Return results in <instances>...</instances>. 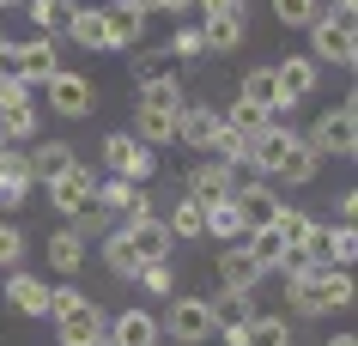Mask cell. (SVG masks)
Wrapping results in <instances>:
<instances>
[{"label": "cell", "mask_w": 358, "mask_h": 346, "mask_svg": "<svg viewBox=\"0 0 358 346\" xmlns=\"http://www.w3.org/2000/svg\"><path fill=\"white\" fill-rule=\"evenodd\" d=\"M0 152H6V134H0Z\"/></svg>", "instance_id": "9f6ffc18"}, {"label": "cell", "mask_w": 358, "mask_h": 346, "mask_svg": "<svg viewBox=\"0 0 358 346\" xmlns=\"http://www.w3.org/2000/svg\"><path fill=\"white\" fill-rule=\"evenodd\" d=\"M262 280H267V268L243 250V243H225L219 261H213V291H255Z\"/></svg>", "instance_id": "9c48e42d"}, {"label": "cell", "mask_w": 358, "mask_h": 346, "mask_svg": "<svg viewBox=\"0 0 358 346\" xmlns=\"http://www.w3.org/2000/svg\"><path fill=\"white\" fill-rule=\"evenodd\" d=\"M24 194H31V182H13V176H0V212H19Z\"/></svg>", "instance_id": "7dc6e473"}, {"label": "cell", "mask_w": 358, "mask_h": 346, "mask_svg": "<svg viewBox=\"0 0 358 346\" xmlns=\"http://www.w3.org/2000/svg\"><path fill=\"white\" fill-rule=\"evenodd\" d=\"M31 158V176H55L61 164H73V146H67V140H43L37 152H24Z\"/></svg>", "instance_id": "74e56055"}, {"label": "cell", "mask_w": 358, "mask_h": 346, "mask_svg": "<svg viewBox=\"0 0 358 346\" xmlns=\"http://www.w3.org/2000/svg\"><path fill=\"white\" fill-rule=\"evenodd\" d=\"M273 225H280L285 250H322V225H316V212H303V207H292V201H280V207H273Z\"/></svg>", "instance_id": "e0dca14e"}, {"label": "cell", "mask_w": 358, "mask_h": 346, "mask_svg": "<svg viewBox=\"0 0 358 346\" xmlns=\"http://www.w3.org/2000/svg\"><path fill=\"white\" fill-rule=\"evenodd\" d=\"M110 340L115 346H164V328H158L152 310H122V316H110Z\"/></svg>", "instance_id": "d6986e66"}, {"label": "cell", "mask_w": 358, "mask_h": 346, "mask_svg": "<svg viewBox=\"0 0 358 346\" xmlns=\"http://www.w3.org/2000/svg\"><path fill=\"white\" fill-rule=\"evenodd\" d=\"M249 31V0H219V6H207V19H201V37H207V55H225V49H237Z\"/></svg>", "instance_id": "52a82bcc"}, {"label": "cell", "mask_w": 358, "mask_h": 346, "mask_svg": "<svg viewBox=\"0 0 358 346\" xmlns=\"http://www.w3.org/2000/svg\"><path fill=\"white\" fill-rule=\"evenodd\" d=\"M231 201L243 207L249 225H262V219H273V207H280V194H273V182L267 176H249V182H231Z\"/></svg>", "instance_id": "7402d4cb"}, {"label": "cell", "mask_w": 358, "mask_h": 346, "mask_svg": "<svg viewBox=\"0 0 358 346\" xmlns=\"http://www.w3.org/2000/svg\"><path fill=\"white\" fill-rule=\"evenodd\" d=\"M285 310L316 322V273H285Z\"/></svg>", "instance_id": "836d02e7"}, {"label": "cell", "mask_w": 358, "mask_h": 346, "mask_svg": "<svg viewBox=\"0 0 358 346\" xmlns=\"http://www.w3.org/2000/svg\"><path fill=\"white\" fill-rule=\"evenodd\" d=\"M316 171H322V152H316V146H310V140L298 134V146H292V158L280 164V176H273V182H285V189H298V182H310Z\"/></svg>", "instance_id": "f1b7e54d"}, {"label": "cell", "mask_w": 358, "mask_h": 346, "mask_svg": "<svg viewBox=\"0 0 358 346\" xmlns=\"http://www.w3.org/2000/svg\"><path fill=\"white\" fill-rule=\"evenodd\" d=\"M328 13H340V19H352V13H358V0H334Z\"/></svg>", "instance_id": "681fc988"}, {"label": "cell", "mask_w": 358, "mask_h": 346, "mask_svg": "<svg viewBox=\"0 0 358 346\" xmlns=\"http://www.w3.org/2000/svg\"><path fill=\"white\" fill-rule=\"evenodd\" d=\"M273 85H280V103H285V110H298V103L316 97L322 67H316L310 55H285V61H273Z\"/></svg>", "instance_id": "30bf717a"}, {"label": "cell", "mask_w": 358, "mask_h": 346, "mask_svg": "<svg viewBox=\"0 0 358 346\" xmlns=\"http://www.w3.org/2000/svg\"><path fill=\"white\" fill-rule=\"evenodd\" d=\"M292 146H298V134L285 128V122H262V134H249V152H243V171H255V176H280V164L292 158Z\"/></svg>", "instance_id": "277c9868"}, {"label": "cell", "mask_w": 358, "mask_h": 346, "mask_svg": "<svg viewBox=\"0 0 358 346\" xmlns=\"http://www.w3.org/2000/svg\"><path fill=\"white\" fill-rule=\"evenodd\" d=\"M103 164L122 182H152V171H158V158L140 134H103Z\"/></svg>", "instance_id": "5b68a950"}, {"label": "cell", "mask_w": 358, "mask_h": 346, "mask_svg": "<svg viewBox=\"0 0 358 346\" xmlns=\"http://www.w3.org/2000/svg\"><path fill=\"white\" fill-rule=\"evenodd\" d=\"M310 146H316L322 158H352L358 146V128H352V103H334V110H322L316 115V128H310Z\"/></svg>", "instance_id": "ba28073f"}, {"label": "cell", "mask_w": 358, "mask_h": 346, "mask_svg": "<svg viewBox=\"0 0 358 346\" xmlns=\"http://www.w3.org/2000/svg\"><path fill=\"white\" fill-rule=\"evenodd\" d=\"M97 346H115V340H110V334H103V340H97Z\"/></svg>", "instance_id": "11a10c76"}, {"label": "cell", "mask_w": 358, "mask_h": 346, "mask_svg": "<svg viewBox=\"0 0 358 346\" xmlns=\"http://www.w3.org/2000/svg\"><path fill=\"white\" fill-rule=\"evenodd\" d=\"M243 207L231 201V194H219V201H201V237H219V243H243Z\"/></svg>", "instance_id": "9a60e30c"}, {"label": "cell", "mask_w": 358, "mask_h": 346, "mask_svg": "<svg viewBox=\"0 0 358 346\" xmlns=\"http://www.w3.org/2000/svg\"><path fill=\"white\" fill-rule=\"evenodd\" d=\"M115 231L134 243V255H140V261H164V255H170V231H164V219H158V212L128 219V225H115Z\"/></svg>", "instance_id": "ac0fdd59"}, {"label": "cell", "mask_w": 358, "mask_h": 346, "mask_svg": "<svg viewBox=\"0 0 358 346\" xmlns=\"http://www.w3.org/2000/svg\"><path fill=\"white\" fill-rule=\"evenodd\" d=\"M0 134H6V146L31 140V134H37V103H19V110H0Z\"/></svg>", "instance_id": "f35d334b"}, {"label": "cell", "mask_w": 358, "mask_h": 346, "mask_svg": "<svg viewBox=\"0 0 358 346\" xmlns=\"http://www.w3.org/2000/svg\"><path fill=\"white\" fill-rule=\"evenodd\" d=\"M176 346H207L213 328H219V316H213L207 298H194V291H170V316L158 322Z\"/></svg>", "instance_id": "3957f363"}, {"label": "cell", "mask_w": 358, "mask_h": 346, "mask_svg": "<svg viewBox=\"0 0 358 346\" xmlns=\"http://www.w3.org/2000/svg\"><path fill=\"white\" fill-rule=\"evenodd\" d=\"M189 103L182 97V85H176V73H164V79H146L140 92H134V110H158V115H176Z\"/></svg>", "instance_id": "cb8c5ba5"}, {"label": "cell", "mask_w": 358, "mask_h": 346, "mask_svg": "<svg viewBox=\"0 0 358 346\" xmlns=\"http://www.w3.org/2000/svg\"><path fill=\"white\" fill-rule=\"evenodd\" d=\"M170 61H182V67L207 61V37H201V24H176V31H170Z\"/></svg>", "instance_id": "d6a6232c"}, {"label": "cell", "mask_w": 358, "mask_h": 346, "mask_svg": "<svg viewBox=\"0 0 358 346\" xmlns=\"http://www.w3.org/2000/svg\"><path fill=\"white\" fill-rule=\"evenodd\" d=\"M6 67H13V43L0 37V73H6Z\"/></svg>", "instance_id": "f907efd6"}, {"label": "cell", "mask_w": 358, "mask_h": 346, "mask_svg": "<svg viewBox=\"0 0 358 346\" xmlns=\"http://www.w3.org/2000/svg\"><path fill=\"white\" fill-rule=\"evenodd\" d=\"M61 37H73L79 49H103V13L97 6H67V24H61Z\"/></svg>", "instance_id": "d4e9b609"}, {"label": "cell", "mask_w": 358, "mask_h": 346, "mask_svg": "<svg viewBox=\"0 0 358 346\" xmlns=\"http://www.w3.org/2000/svg\"><path fill=\"white\" fill-rule=\"evenodd\" d=\"M322 13V0H273V19L280 24H292V31H303V24Z\"/></svg>", "instance_id": "7bdbcfd3"}, {"label": "cell", "mask_w": 358, "mask_h": 346, "mask_svg": "<svg viewBox=\"0 0 358 346\" xmlns=\"http://www.w3.org/2000/svg\"><path fill=\"white\" fill-rule=\"evenodd\" d=\"M243 346H292V322H285V316L255 310V316L243 322Z\"/></svg>", "instance_id": "4316f807"}, {"label": "cell", "mask_w": 358, "mask_h": 346, "mask_svg": "<svg viewBox=\"0 0 358 346\" xmlns=\"http://www.w3.org/2000/svg\"><path fill=\"white\" fill-rule=\"evenodd\" d=\"M328 346H358V340H352V334H334V340H328Z\"/></svg>", "instance_id": "f5cc1de1"}, {"label": "cell", "mask_w": 358, "mask_h": 346, "mask_svg": "<svg viewBox=\"0 0 358 346\" xmlns=\"http://www.w3.org/2000/svg\"><path fill=\"white\" fill-rule=\"evenodd\" d=\"M79 261H85V237H73V231L61 225L55 237H49V268L55 273H79Z\"/></svg>", "instance_id": "4dcf8cb0"}, {"label": "cell", "mask_w": 358, "mask_h": 346, "mask_svg": "<svg viewBox=\"0 0 358 346\" xmlns=\"http://www.w3.org/2000/svg\"><path fill=\"white\" fill-rule=\"evenodd\" d=\"M140 122H134V134L146 140V146H170L176 140V115H158V110H134Z\"/></svg>", "instance_id": "8d00e7d4"}, {"label": "cell", "mask_w": 358, "mask_h": 346, "mask_svg": "<svg viewBox=\"0 0 358 346\" xmlns=\"http://www.w3.org/2000/svg\"><path fill=\"white\" fill-rule=\"evenodd\" d=\"M231 182H237V164H225V158L201 152V164H189V194L194 201H219V194H231Z\"/></svg>", "instance_id": "2e32d148"}, {"label": "cell", "mask_w": 358, "mask_h": 346, "mask_svg": "<svg viewBox=\"0 0 358 346\" xmlns=\"http://www.w3.org/2000/svg\"><path fill=\"white\" fill-rule=\"evenodd\" d=\"M243 250L255 255V261H262L267 273H273V268H280V255H285V237H280V225H273V219L249 225V231H243Z\"/></svg>", "instance_id": "484cf974"}, {"label": "cell", "mask_w": 358, "mask_h": 346, "mask_svg": "<svg viewBox=\"0 0 358 346\" xmlns=\"http://www.w3.org/2000/svg\"><path fill=\"white\" fill-rule=\"evenodd\" d=\"M194 6H219V0H194Z\"/></svg>", "instance_id": "db71d44e"}, {"label": "cell", "mask_w": 358, "mask_h": 346, "mask_svg": "<svg viewBox=\"0 0 358 346\" xmlns=\"http://www.w3.org/2000/svg\"><path fill=\"white\" fill-rule=\"evenodd\" d=\"M0 268H24V225L0 212Z\"/></svg>", "instance_id": "b9f144b4"}, {"label": "cell", "mask_w": 358, "mask_h": 346, "mask_svg": "<svg viewBox=\"0 0 358 346\" xmlns=\"http://www.w3.org/2000/svg\"><path fill=\"white\" fill-rule=\"evenodd\" d=\"M237 97H243V103H255L262 115H285L280 85H273V67H249V73H243V85H237Z\"/></svg>", "instance_id": "603a6c76"}, {"label": "cell", "mask_w": 358, "mask_h": 346, "mask_svg": "<svg viewBox=\"0 0 358 346\" xmlns=\"http://www.w3.org/2000/svg\"><path fill=\"white\" fill-rule=\"evenodd\" d=\"M164 231H170V237H201V201H194V194H182V201L170 207Z\"/></svg>", "instance_id": "ab89813d"}, {"label": "cell", "mask_w": 358, "mask_h": 346, "mask_svg": "<svg viewBox=\"0 0 358 346\" xmlns=\"http://www.w3.org/2000/svg\"><path fill=\"white\" fill-rule=\"evenodd\" d=\"M176 140H182L189 152H213V146H219V110H213V103H182V110H176Z\"/></svg>", "instance_id": "5bb4252c"}, {"label": "cell", "mask_w": 358, "mask_h": 346, "mask_svg": "<svg viewBox=\"0 0 358 346\" xmlns=\"http://www.w3.org/2000/svg\"><path fill=\"white\" fill-rule=\"evenodd\" d=\"M110 225H115V212H110V207H97V201H85V207L67 212V231H73V237H103Z\"/></svg>", "instance_id": "1f68e13d"}, {"label": "cell", "mask_w": 358, "mask_h": 346, "mask_svg": "<svg viewBox=\"0 0 358 346\" xmlns=\"http://www.w3.org/2000/svg\"><path fill=\"white\" fill-rule=\"evenodd\" d=\"M140 189H146V182H122V176H103V182L92 189V201H97V207H110V212H122Z\"/></svg>", "instance_id": "60d3db41"}, {"label": "cell", "mask_w": 358, "mask_h": 346, "mask_svg": "<svg viewBox=\"0 0 358 346\" xmlns=\"http://www.w3.org/2000/svg\"><path fill=\"white\" fill-rule=\"evenodd\" d=\"M164 73H176V67H170V49H140V61H134V85L164 79Z\"/></svg>", "instance_id": "ee69618b"}, {"label": "cell", "mask_w": 358, "mask_h": 346, "mask_svg": "<svg viewBox=\"0 0 358 346\" xmlns=\"http://www.w3.org/2000/svg\"><path fill=\"white\" fill-rule=\"evenodd\" d=\"M43 97H49V110L67 115V122H79V115H92L97 92H92V79L73 73V67H55V73L43 79Z\"/></svg>", "instance_id": "8992f818"}, {"label": "cell", "mask_w": 358, "mask_h": 346, "mask_svg": "<svg viewBox=\"0 0 358 346\" xmlns=\"http://www.w3.org/2000/svg\"><path fill=\"white\" fill-rule=\"evenodd\" d=\"M134 286H146L152 298H170V286H176V273H170V261H146V268L134 273Z\"/></svg>", "instance_id": "f6af8a7d"}, {"label": "cell", "mask_w": 358, "mask_h": 346, "mask_svg": "<svg viewBox=\"0 0 358 346\" xmlns=\"http://www.w3.org/2000/svg\"><path fill=\"white\" fill-rule=\"evenodd\" d=\"M43 182H49V207L55 212H73V207H85V201H92V189H97V176L85 171V164H61L55 176H43Z\"/></svg>", "instance_id": "7c38bea8"}, {"label": "cell", "mask_w": 358, "mask_h": 346, "mask_svg": "<svg viewBox=\"0 0 358 346\" xmlns=\"http://www.w3.org/2000/svg\"><path fill=\"white\" fill-rule=\"evenodd\" d=\"M303 31H310V49H303V55L316 61V67H352V61H358L352 19H340V13H316Z\"/></svg>", "instance_id": "7a4b0ae2"}, {"label": "cell", "mask_w": 358, "mask_h": 346, "mask_svg": "<svg viewBox=\"0 0 358 346\" xmlns=\"http://www.w3.org/2000/svg\"><path fill=\"white\" fill-rule=\"evenodd\" d=\"M6 310L43 316V310H49V286H43L37 273H24V268H6Z\"/></svg>", "instance_id": "ffe728a7"}, {"label": "cell", "mask_w": 358, "mask_h": 346, "mask_svg": "<svg viewBox=\"0 0 358 346\" xmlns=\"http://www.w3.org/2000/svg\"><path fill=\"white\" fill-rule=\"evenodd\" d=\"M322 261H328V268H352V261H358V237H352V219H340L334 231H322Z\"/></svg>", "instance_id": "f546056e"}, {"label": "cell", "mask_w": 358, "mask_h": 346, "mask_svg": "<svg viewBox=\"0 0 358 346\" xmlns=\"http://www.w3.org/2000/svg\"><path fill=\"white\" fill-rule=\"evenodd\" d=\"M55 67H61L55 37H24V43H13V67H6V73H19L24 85H43Z\"/></svg>", "instance_id": "8fae6325"}, {"label": "cell", "mask_w": 358, "mask_h": 346, "mask_svg": "<svg viewBox=\"0 0 358 346\" xmlns=\"http://www.w3.org/2000/svg\"><path fill=\"white\" fill-rule=\"evenodd\" d=\"M19 6L37 19L43 37H61V24H67V6H73V0H19Z\"/></svg>", "instance_id": "e575fe53"}, {"label": "cell", "mask_w": 358, "mask_h": 346, "mask_svg": "<svg viewBox=\"0 0 358 346\" xmlns=\"http://www.w3.org/2000/svg\"><path fill=\"white\" fill-rule=\"evenodd\" d=\"M49 322H55V340L61 346H97L110 334V316L103 304H92L79 286H49V310H43Z\"/></svg>", "instance_id": "6da1fadb"}, {"label": "cell", "mask_w": 358, "mask_h": 346, "mask_svg": "<svg viewBox=\"0 0 358 346\" xmlns=\"http://www.w3.org/2000/svg\"><path fill=\"white\" fill-rule=\"evenodd\" d=\"M128 6H140V13H146V19H152V13H158V6H164V0H128Z\"/></svg>", "instance_id": "816d5d0a"}, {"label": "cell", "mask_w": 358, "mask_h": 346, "mask_svg": "<svg viewBox=\"0 0 358 346\" xmlns=\"http://www.w3.org/2000/svg\"><path fill=\"white\" fill-rule=\"evenodd\" d=\"M103 268H110L115 280H134V273L146 268V261L134 255V243H128V237H122V231H115V225L103 231Z\"/></svg>", "instance_id": "83f0119b"}, {"label": "cell", "mask_w": 358, "mask_h": 346, "mask_svg": "<svg viewBox=\"0 0 358 346\" xmlns=\"http://www.w3.org/2000/svg\"><path fill=\"white\" fill-rule=\"evenodd\" d=\"M103 13V49H140L146 37V13L128 6V0H110V6H97Z\"/></svg>", "instance_id": "4fadbf2b"}, {"label": "cell", "mask_w": 358, "mask_h": 346, "mask_svg": "<svg viewBox=\"0 0 358 346\" xmlns=\"http://www.w3.org/2000/svg\"><path fill=\"white\" fill-rule=\"evenodd\" d=\"M194 0H164V6H158V13H170V19H182V13H189Z\"/></svg>", "instance_id": "c3c4849f"}, {"label": "cell", "mask_w": 358, "mask_h": 346, "mask_svg": "<svg viewBox=\"0 0 358 346\" xmlns=\"http://www.w3.org/2000/svg\"><path fill=\"white\" fill-rule=\"evenodd\" d=\"M19 103H31V85L19 73H0V110H19Z\"/></svg>", "instance_id": "bcb514c9"}, {"label": "cell", "mask_w": 358, "mask_h": 346, "mask_svg": "<svg viewBox=\"0 0 358 346\" xmlns=\"http://www.w3.org/2000/svg\"><path fill=\"white\" fill-rule=\"evenodd\" d=\"M207 304H213L219 322H249V316H255V291H213Z\"/></svg>", "instance_id": "d590c367"}, {"label": "cell", "mask_w": 358, "mask_h": 346, "mask_svg": "<svg viewBox=\"0 0 358 346\" xmlns=\"http://www.w3.org/2000/svg\"><path fill=\"white\" fill-rule=\"evenodd\" d=\"M352 310V268H322L316 273V316Z\"/></svg>", "instance_id": "44dd1931"}]
</instances>
